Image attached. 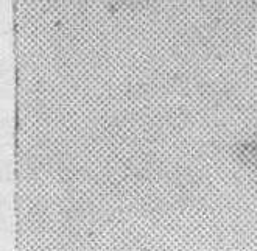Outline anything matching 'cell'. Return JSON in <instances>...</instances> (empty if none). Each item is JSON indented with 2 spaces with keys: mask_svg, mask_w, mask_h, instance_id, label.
<instances>
[{
  "mask_svg": "<svg viewBox=\"0 0 257 251\" xmlns=\"http://www.w3.org/2000/svg\"><path fill=\"white\" fill-rule=\"evenodd\" d=\"M232 152L245 167L257 170V139H246L235 144Z\"/></svg>",
  "mask_w": 257,
  "mask_h": 251,
  "instance_id": "1",
  "label": "cell"
}]
</instances>
